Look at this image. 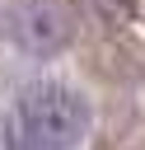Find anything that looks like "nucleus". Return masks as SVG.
<instances>
[{"mask_svg":"<svg viewBox=\"0 0 145 150\" xmlns=\"http://www.w3.org/2000/svg\"><path fill=\"white\" fill-rule=\"evenodd\" d=\"M84 131H89V103L56 80L28 84L9 117L14 150H70L84 141Z\"/></svg>","mask_w":145,"mask_h":150,"instance_id":"obj_1","label":"nucleus"},{"mask_svg":"<svg viewBox=\"0 0 145 150\" xmlns=\"http://www.w3.org/2000/svg\"><path fill=\"white\" fill-rule=\"evenodd\" d=\"M70 38V19L56 5H28L23 9V42L28 52H56Z\"/></svg>","mask_w":145,"mask_h":150,"instance_id":"obj_2","label":"nucleus"},{"mask_svg":"<svg viewBox=\"0 0 145 150\" xmlns=\"http://www.w3.org/2000/svg\"><path fill=\"white\" fill-rule=\"evenodd\" d=\"M117 9H131V0H117Z\"/></svg>","mask_w":145,"mask_h":150,"instance_id":"obj_3","label":"nucleus"}]
</instances>
